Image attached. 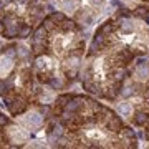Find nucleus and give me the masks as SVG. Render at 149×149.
Instances as JSON below:
<instances>
[{
    "label": "nucleus",
    "mask_w": 149,
    "mask_h": 149,
    "mask_svg": "<svg viewBox=\"0 0 149 149\" xmlns=\"http://www.w3.org/2000/svg\"><path fill=\"white\" fill-rule=\"evenodd\" d=\"M104 126H106L111 133H119V131H121V128H123V119L118 116V114H114L111 109H108Z\"/></svg>",
    "instance_id": "f257e3e1"
},
{
    "label": "nucleus",
    "mask_w": 149,
    "mask_h": 149,
    "mask_svg": "<svg viewBox=\"0 0 149 149\" xmlns=\"http://www.w3.org/2000/svg\"><path fill=\"white\" fill-rule=\"evenodd\" d=\"M7 108L10 109L12 114H22V113H23V111L28 108V103H27V100H25L23 96L15 95V98L12 100V103H10Z\"/></svg>",
    "instance_id": "f03ea898"
},
{
    "label": "nucleus",
    "mask_w": 149,
    "mask_h": 149,
    "mask_svg": "<svg viewBox=\"0 0 149 149\" xmlns=\"http://www.w3.org/2000/svg\"><path fill=\"white\" fill-rule=\"evenodd\" d=\"M134 76H136L138 80H146V78H148V76H149V63H148V61L141 60V61L136 65Z\"/></svg>",
    "instance_id": "7ed1b4c3"
},
{
    "label": "nucleus",
    "mask_w": 149,
    "mask_h": 149,
    "mask_svg": "<svg viewBox=\"0 0 149 149\" xmlns=\"http://www.w3.org/2000/svg\"><path fill=\"white\" fill-rule=\"evenodd\" d=\"M12 68H13V58L3 55V56L0 58V74H7Z\"/></svg>",
    "instance_id": "20e7f679"
},
{
    "label": "nucleus",
    "mask_w": 149,
    "mask_h": 149,
    "mask_svg": "<svg viewBox=\"0 0 149 149\" xmlns=\"http://www.w3.org/2000/svg\"><path fill=\"white\" fill-rule=\"evenodd\" d=\"M12 90H15V88H13V74H10L7 80L0 81V96L3 98V96H5L8 91H12Z\"/></svg>",
    "instance_id": "39448f33"
},
{
    "label": "nucleus",
    "mask_w": 149,
    "mask_h": 149,
    "mask_svg": "<svg viewBox=\"0 0 149 149\" xmlns=\"http://www.w3.org/2000/svg\"><path fill=\"white\" fill-rule=\"evenodd\" d=\"M83 86H85V90H86V91H90V93H93V95L103 96V91H101V88H100V85H96L95 81L86 80V81H83Z\"/></svg>",
    "instance_id": "423d86ee"
},
{
    "label": "nucleus",
    "mask_w": 149,
    "mask_h": 149,
    "mask_svg": "<svg viewBox=\"0 0 149 149\" xmlns=\"http://www.w3.org/2000/svg\"><path fill=\"white\" fill-rule=\"evenodd\" d=\"M133 123L136 126H146L149 123V114L146 111H138L133 118Z\"/></svg>",
    "instance_id": "0eeeda50"
},
{
    "label": "nucleus",
    "mask_w": 149,
    "mask_h": 149,
    "mask_svg": "<svg viewBox=\"0 0 149 149\" xmlns=\"http://www.w3.org/2000/svg\"><path fill=\"white\" fill-rule=\"evenodd\" d=\"M114 28H116V23H114V22H111V20H108V22H104V23H103L98 30H96V33H103V35H108V37H109Z\"/></svg>",
    "instance_id": "6e6552de"
},
{
    "label": "nucleus",
    "mask_w": 149,
    "mask_h": 149,
    "mask_svg": "<svg viewBox=\"0 0 149 149\" xmlns=\"http://www.w3.org/2000/svg\"><path fill=\"white\" fill-rule=\"evenodd\" d=\"M47 38H48V30L45 28V25L38 27L33 33V42H47Z\"/></svg>",
    "instance_id": "1a4fd4ad"
},
{
    "label": "nucleus",
    "mask_w": 149,
    "mask_h": 149,
    "mask_svg": "<svg viewBox=\"0 0 149 149\" xmlns=\"http://www.w3.org/2000/svg\"><path fill=\"white\" fill-rule=\"evenodd\" d=\"M76 18H78L80 22H83L85 25H91V22H93V17H91L90 10H86V8L76 12Z\"/></svg>",
    "instance_id": "9d476101"
},
{
    "label": "nucleus",
    "mask_w": 149,
    "mask_h": 149,
    "mask_svg": "<svg viewBox=\"0 0 149 149\" xmlns=\"http://www.w3.org/2000/svg\"><path fill=\"white\" fill-rule=\"evenodd\" d=\"M27 123L32 126V128H40L43 124V119H42V116L40 114H37V113H30L27 116Z\"/></svg>",
    "instance_id": "9b49d317"
},
{
    "label": "nucleus",
    "mask_w": 149,
    "mask_h": 149,
    "mask_svg": "<svg viewBox=\"0 0 149 149\" xmlns=\"http://www.w3.org/2000/svg\"><path fill=\"white\" fill-rule=\"evenodd\" d=\"M119 28H121L123 33H131V32H134V23L131 20H128V18H123L119 22Z\"/></svg>",
    "instance_id": "f8f14e48"
},
{
    "label": "nucleus",
    "mask_w": 149,
    "mask_h": 149,
    "mask_svg": "<svg viewBox=\"0 0 149 149\" xmlns=\"http://www.w3.org/2000/svg\"><path fill=\"white\" fill-rule=\"evenodd\" d=\"M61 5H63L65 10L76 12V8L80 7V0H61Z\"/></svg>",
    "instance_id": "ddd939ff"
},
{
    "label": "nucleus",
    "mask_w": 149,
    "mask_h": 149,
    "mask_svg": "<svg viewBox=\"0 0 149 149\" xmlns=\"http://www.w3.org/2000/svg\"><path fill=\"white\" fill-rule=\"evenodd\" d=\"M30 33H32V25H28V23H22L20 28H18V38H27L30 37Z\"/></svg>",
    "instance_id": "4468645a"
},
{
    "label": "nucleus",
    "mask_w": 149,
    "mask_h": 149,
    "mask_svg": "<svg viewBox=\"0 0 149 149\" xmlns=\"http://www.w3.org/2000/svg\"><path fill=\"white\" fill-rule=\"evenodd\" d=\"M118 111L121 116H131V113H133V108L129 103H119L118 104Z\"/></svg>",
    "instance_id": "2eb2a0df"
},
{
    "label": "nucleus",
    "mask_w": 149,
    "mask_h": 149,
    "mask_svg": "<svg viewBox=\"0 0 149 149\" xmlns=\"http://www.w3.org/2000/svg\"><path fill=\"white\" fill-rule=\"evenodd\" d=\"M119 136L124 139H136V133L131 128H128V126H123L121 131H119Z\"/></svg>",
    "instance_id": "dca6fc26"
},
{
    "label": "nucleus",
    "mask_w": 149,
    "mask_h": 149,
    "mask_svg": "<svg viewBox=\"0 0 149 149\" xmlns=\"http://www.w3.org/2000/svg\"><path fill=\"white\" fill-rule=\"evenodd\" d=\"M22 83H23V86H25L27 90H32V73H30L28 70H25V71L22 73Z\"/></svg>",
    "instance_id": "f3484780"
},
{
    "label": "nucleus",
    "mask_w": 149,
    "mask_h": 149,
    "mask_svg": "<svg viewBox=\"0 0 149 149\" xmlns=\"http://www.w3.org/2000/svg\"><path fill=\"white\" fill-rule=\"evenodd\" d=\"M134 15L149 22V10L146 8V7H139V8H136V10H134Z\"/></svg>",
    "instance_id": "a211bd4d"
},
{
    "label": "nucleus",
    "mask_w": 149,
    "mask_h": 149,
    "mask_svg": "<svg viewBox=\"0 0 149 149\" xmlns=\"http://www.w3.org/2000/svg\"><path fill=\"white\" fill-rule=\"evenodd\" d=\"M61 25V30H65V32H74L76 30V23L74 22H71V20H65L63 23H60Z\"/></svg>",
    "instance_id": "6ab92c4d"
},
{
    "label": "nucleus",
    "mask_w": 149,
    "mask_h": 149,
    "mask_svg": "<svg viewBox=\"0 0 149 149\" xmlns=\"http://www.w3.org/2000/svg\"><path fill=\"white\" fill-rule=\"evenodd\" d=\"M17 56L22 58V60H27L28 56H30V50L25 48V47H18V48H17Z\"/></svg>",
    "instance_id": "aec40b11"
},
{
    "label": "nucleus",
    "mask_w": 149,
    "mask_h": 149,
    "mask_svg": "<svg viewBox=\"0 0 149 149\" xmlns=\"http://www.w3.org/2000/svg\"><path fill=\"white\" fill-rule=\"evenodd\" d=\"M73 95H60L58 98H56V106L60 108H65V104L70 101V98H71Z\"/></svg>",
    "instance_id": "412c9836"
},
{
    "label": "nucleus",
    "mask_w": 149,
    "mask_h": 149,
    "mask_svg": "<svg viewBox=\"0 0 149 149\" xmlns=\"http://www.w3.org/2000/svg\"><path fill=\"white\" fill-rule=\"evenodd\" d=\"M50 18L55 22V23H63L65 20H66V17L61 13V12H53L52 15H50Z\"/></svg>",
    "instance_id": "4be33fe9"
},
{
    "label": "nucleus",
    "mask_w": 149,
    "mask_h": 149,
    "mask_svg": "<svg viewBox=\"0 0 149 149\" xmlns=\"http://www.w3.org/2000/svg\"><path fill=\"white\" fill-rule=\"evenodd\" d=\"M3 55H7V56H10V58H13L15 60L17 58V47H7V48H3Z\"/></svg>",
    "instance_id": "5701e85b"
},
{
    "label": "nucleus",
    "mask_w": 149,
    "mask_h": 149,
    "mask_svg": "<svg viewBox=\"0 0 149 149\" xmlns=\"http://www.w3.org/2000/svg\"><path fill=\"white\" fill-rule=\"evenodd\" d=\"M38 81H40V83H50V80H52V78H50V74L47 73V71H43V70H40V71H38Z\"/></svg>",
    "instance_id": "b1692460"
},
{
    "label": "nucleus",
    "mask_w": 149,
    "mask_h": 149,
    "mask_svg": "<svg viewBox=\"0 0 149 149\" xmlns=\"http://www.w3.org/2000/svg\"><path fill=\"white\" fill-rule=\"evenodd\" d=\"M45 28H47L48 32H53V30H56V23H55V22L48 17L47 20H45Z\"/></svg>",
    "instance_id": "393cba45"
},
{
    "label": "nucleus",
    "mask_w": 149,
    "mask_h": 149,
    "mask_svg": "<svg viewBox=\"0 0 149 149\" xmlns=\"http://www.w3.org/2000/svg\"><path fill=\"white\" fill-rule=\"evenodd\" d=\"M50 85L53 86L55 90H61V88H63V81L60 80V78H52V80H50Z\"/></svg>",
    "instance_id": "a878e982"
},
{
    "label": "nucleus",
    "mask_w": 149,
    "mask_h": 149,
    "mask_svg": "<svg viewBox=\"0 0 149 149\" xmlns=\"http://www.w3.org/2000/svg\"><path fill=\"white\" fill-rule=\"evenodd\" d=\"M121 95H123V98H129V96H133V95H134V90L131 88V86L121 88Z\"/></svg>",
    "instance_id": "bb28decb"
},
{
    "label": "nucleus",
    "mask_w": 149,
    "mask_h": 149,
    "mask_svg": "<svg viewBox=\"0 0 149 149\" xmlns=\"http://www.w3.org/2000/svg\"><path fill=\"white\" fill-rule=\"evenodd\" d=\"M8 124H10V119H8L5 114L0 113V128H5V126H8Z\"/></svg>",
    "instance_id": "cd10ccee"
},
{
    "label": "nucleus",
    "mask_w": 149,
    "mask_h": 149,
    "mask_svg": "<svg viewBox=\"0 0 149 149\" xmlns=\"http://www.w3.org/2000/svg\"><path fill=\"white\" fill-rule=\"evenodd\" d=\"M118 15L119 17H129V12H126V8H119V12H118Z\"/></svg>",
    "instance_id": "c85d7f7f"
},
{
    "label": "nucleus",
    "mask_w": 149,
    "mask_h": 149,
    "mask_svg": "<svg viewBox=\"0 0 149 149\" xmlns=\"http://www.w3.org/2000/svg\"><path fill=\"white\" fill-rule=\"evenodd\" d=\"M8 2H12V0H0V5H7Z\"/></svg>",
    "instance_id": "c756f323"
},
{
    "label": "nucleus",
    "mask_w": 149,
    "mask_h": 149,
    "mask_svg": "<svg viewBox=\"0 0 149 149\" xmlns=\"http://www.w3.org/2000/svg\"><path fill=\"white\" fill-rule=\"evenodd\" d=\"M91 3H93V5H95V3H100V2H101V0H90Z\"/></svg>",
    "instance_id": "7c9ffc66"
},
{
    "label": "nucleus",
    "mask_w": 149,
    "mask_h": 149,
    "mask_svg": "<svg viewBox=\"0 0 149 149\" xmlns=\"http://www.w3.org/2000/svg\"><path fill=\"white\" fill-rule=\"evenodd\" d=\"M146 106L149 108V98H146Z\"/></svg>",
    "instance_id": "2f4dec72"
},
{
    "label": "nucleus",
    "mask_w": 149,
    "mask_h": 149,
    "mask_svg": "<svg viewBox=\"0 0 149 149\" xmlns=\"http://www.w3.org/2000/svg\"><path fill=\"white\" fill-rule=\"evenodd\" d=\"M148 88H149V81H148Z\"/></svg>",
    "instance_id": "473e14b6"
},
{
    "label": "nucleus",
    "mask_w": 149,
    "mask_h": 149,
    "mask_svg": "<svg viewBox=\"0 0 149 149\" xmlns=\"http://www.w3.org/2000/svg\"><path fill=\"white\" fill-rule=\"evenodd\" d=\"M30 2H33V0H30Z\"/></svg>",
    "instance_id": "72a5a7b5"
}]
</instances>
